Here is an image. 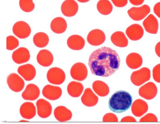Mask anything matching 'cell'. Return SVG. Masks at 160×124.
Here are the masks:
<instances>
[{
    "instance_id": "cell-1",
    "label": "cell",
    "mask_w": 160,
    "mask_h": 124,
    "mask_svg": "<svg viewBox=\"0 0 160 124\" xmlns=\"http://www.w3.org/2000/svg\"><path fill=\"white\" fill-rule=\"evenodd\" d=\"M121 60L116 50L103 47L90 54L88 66L93 75L103 77L114 74L119 68Z\"/></svg>"
},
{
    "instance_id": "cell-2",
    "label": "cell",
    "mask_w": 160,
    "mask_h": 124,
    "mask_svg": "<svg viewBox=\"0 0 160 124\" xmlns=\"http://www.w3.org/2000/svg\"><path fill=\"white\" fill-rule=\"evenodd\" d=\"M132 97L128 92L124 90L116 92L109 101L110 109L113 112L120 113L127 111L131 107Z\"/></svg>"
},
{
    "instance_id": "cell-3",
    "label": "cell",
    "mask_w": 160,
    "mask_h": 124,
    "mask_svg": "<svg viewBox=\"0 0 160 124\" xmlns=\"http://www.w3.org/2000/svg\"><path fill=\"white\" fill-rule=\"evenodd\" d=\"M151 77V71L147 67H143L132 73L131 80L134 85L140 86L149 81Z\"/></svg>"
},
{
    "instance_id": "cell-4",
    "label": "cell",
    "mask_w": 160,
    "mask_h": 124,
    "mask_svg": "<svg viewBox=\"0 0 160 124\" xmlns=\"http://www.w3.org/2000/svg\"><path fill=\"white\" fill-rule=\"evenodd\" d=\"M47 79L50 84L61 85L64 81L66 75L64 72L60 68L52 67L50 69L47 74Z\"/></svg>"
},
{
    "instance_id": "cell-5",
    "label": "cell",
    "mask_w": 160,
    "mask_h": 124,
    "mask_svg": "<svg viewBox=\"0 0 160 124\" xmlns=\"http://www.w3.org/2000/svg\"><path fill=\"white\" fill-rule=\"evenodd\" d=\"M151 12L150 7L144 5L140 7H133L128 11L129 17L133 20L140 21L145 18Z\"/></svg>"
},
{
    "instance_id": "cell-6",
    "label": "cell",
    "mask_w": 160,
    "mask_h": 124,
    "mask_svg": "<svg viewBox=\"0 0 160 124\" xmlns=\"http://www.w3.org/2000/svg\"><path fill=\"white\" fill-rule=\"evenodd\" d=\"M31 31V27L28 24L23 21L16 22L12 27L13 33L21 39H24L29 37Z\"/></svg>"
},
{
    "instance_id": "cell-7",
    "label": "cell",
    "mask_w": 160,
    "mask_h": 124,
    "mask_svg": "<svg viewBox=\"0 0 160 124\" xmlns=\"http://www.w3.org/2000/svg\"><path fill=\"white\" fill-rule=\"evenodd\" d=\"M158 89L153 82H149L142 86L139 89V95L148 100L153 99L156 96Z\"/></svg>"
},
{
    "instance_id": "cell-8",
    "label": "cell",
    "mask_w": 160,
    "mask_h": 124,
    "mask_svg": "<svg viewBox=\"0 0 160 124\" xmlns=\"http://www.w3.org/2000/svg\"><path fill=\"white\" fill-rule=\"evenodd\" d=\"M70 74L74 80L83 81L88 76L87 68L84 64L77 63L72 67Z\"/></svg>"
},
{
    "instance_id": "cell-9",
    "label": "cell",
    "mask_w": 160,
    "mask_h": 124,
    "mask_svg": "<svg viewBox=\"0 0 160 124\" xmlns=\"http://www.w3.org/2000/svg\"><path fill=\"white\" fill-rule=\"evenodd\" d=\"M7 82L9 88L16 92L21 91L25 86L23 80L15 73H12L8 75L7 77Z\"/></svg>"
},
{
    "instance_id": "cell-10",
    "label": "cell",
    "mask_w": 160,
    "mask_h": 124,
    "mask_svg": "<svg viewBox=\"0 0 160 124\" xmlns=\"http://www.w3.org/2000/svg\"><path fill=\"white\" fill-rule=\"evenodd\" d=\"M106 36L102 30L96 29L90 31L88 34L87 40L88 43L93 46H98L103 44L105 40Z\"/></svg>"
},
{
    "instance_id": "cell-11",
    "label": "cell",
    "mask_w": 160,
    "mask_h": 124,
    "mask_svg": "<svg viewBox=\"0 0 160 124\" xmlns=\"http://www.w3.org/2000/svg\"><path fill=\"white\" fill-rule=\"evenodd\" d=\"M78 9V5L74 0H66L62 3L61 7V10L63 14L68 17L75 16Z\"/></svg>"
},
{
    "instance_id": "cell-12",
    "label": "cell",
    "mask_w": 160,
    "mask_h": 124,
    "mask_svg": "<svg viewBox=\"0 0 160 124\" xmlns=\"http://www.w3.org/2000/svg\"><path fill=\"white\" fill-rule=\"evenodd\" d=\"M38 116L42 118L49 117L51 114L52 108L50 103L44 99H40L36 103Z\"/></svg>"
},
{
    "instance_id": "cell-13",
    "label": "cell",
    "mask_w": 160,
    "mask_h": 124,
    "mask_svg": "<svg viewBox=\"0 0 160 124\" xmlns=\"http://www.w3.org/2000/svg\"><path fill=\"white\" fill-rule=\"evenodd\" d=\"M42 93L46 99L51 101H55L60 98L62 91L59 87L48 85L44 87Z\"/></svg>"
},
{
    "instance_id": "cell-14",
    "label": "cell",
    "mask_w": 160,
    "mask_h": 124,
    "mask_svg": "<svg viewBox=\"0 0 160 124\" xmlns=\"http://www.w3.org/2000/svg\"><path fill=\"white\" fill-rule=\"evenodd\" d=\"M12 59L15 63L21 64L28 62L30 58L29 50L24 47H20L13 52Z\"/></svg>"
},
{
    "instance_id": "cell-15",
    "label": "cell",
    "mask_w": 160,
    "mask_h": 124,
    "mask_svg": "<svg viewBox=\"0 0 160 124\" xmlns=\"http://www.w3.org/2000/svg\"><path fill=\"white\" fill-rule=\"evenodd\" d=\"M126 33L131 40L137 41L141 39L144 34V30L142 27L138 24H134L128 27Z\"/></svg>"
},
{
    "instance_id": "cell-16",
    "label": "cell",
    "mask_w": 160,
    "mask_h": 124,
    "mask_svg": "<svg viewBox=\"0 0 160 124\" xmlns=\"http://www.w3.org/2000/svg\"><path fill=\"white\" fill-rule=\"evenodd\" d=\"M18 72L25 80L28 81L33 80L36 73L34 67L30 64L20 66L18 69Z\"/></svg>"
},
{
    "instance_id": "cell-17",
    "label": "cell",
    "mask_w": 160,
    "mask_h": 124,
    "mask_svg": "<svg viewBox=\"0 0 160 124\" xmlns=\"http://www.w3.org/2000/svg\"><path fill=\"white\" fill-rule=\"evenodd\" d=\"M40 94L39 89L37 85L33 84H30L27 86L22 96L25 100L33 101L38 98Z\"/></svg>"
},
{
    "instance_id": "cell-18",
    "label": "cell",
    "mask_w": 160,
    "mask_h": 124,
    "mask_svg": "<svg viewBox=\"0 0 160 124\" xmlns=\"http://www.w3.org/2000/svg\"><path fill=\"white\" fill-rule=\"evenodd\" d=\"M148 106L147 103L141 99L135 101L132 104L131 110L133 115L137 117H140L148 112Z\"/></svg>"
},
{
    "instance_id": "cell-19",
    "label": "cell",
    "mask_w": 160,
    "mask_h": 124,
    "mask_svg": "<svg viewBox=\"0 0 160 124\" xmlns=\"http://www.w3.org/2000/svg\"><path fill=\"white\" fill-rule=\"evenodd\" d=\"M37 59L40 65L47 67L52 64L54 61V57L49 51L44 49L39 51L37 55Z\"/></svg>"
},
{
    "instance_id": "cell-20",
    "label": "cell",
    "mask_w": 160,
    "mask_h": 124,
    "mask_svg": "<svg viewBox=\"0 0 160 124\" xmlns=\"http://www.w3.org/2000/svg\"><path fill=\"white\" fill-rule=\"evenodd\" d=\"M143 25L147 32L152 34H157L158 28V21L152 14L143 21Z\"/></svg>"
},
{
    "instance_id": "cell-21",
    "label": "cell",
    "mask_w": 160,
    "mask_h": 124,
    "mask_svg": "<svg viewBox=\"0 0 160 124\" xmlns=\"http://www.w3.org/2000/svg\"><path fill=\"white\" fill-rule=\"evenodd\" d=\"M20 112L21 116L27 119H31L36 115V109L34 104L30 102H26L21 106Z\"/></svg>"
},
{
    "instance_id": "cell-22",
    "label": "cell",
    "mask_w": 160,
    "mask_h": 124,
    "mask_svg": "<svg viewBox=\"0 0 160 124\" xmlns=\"http://www.w3.org/2000/svg\"><path fill=\"white\" fill-rule=\"evenodd\" d=\"M68 47L72 49L79 50L82 49L85 44V39L82 36L78 35L70 36L67 40Z\"/></svg>"
},
{
    "instance_id": "cell-23",
    "label": "cell",
    "mask_w": 160,
    "mask_h": 124,
    "mask_svg": "<svg viewBox=\"0 0 160 124\" xmlns=\"http://www.w3.org/2000/svg\"><path fill=\"white\" fill-rule=\"evenodd\" d=\"M68 24L66 20L62 17H57L51 22L50 28L54 33L60 34L64 33L67 28Z\"/></svg>"
},
{
    "instance_id": "cell-24",
    "label": "cell",
    "mask_w": 160,
    "mask_h": 124,
    "mask_svg": "<svg viewBox=\"0 0 160 124\" xmlns=\"http://www.w3.org/2000/svg\"><path fill=\"white\" fill-rule=\"evenodd\" d=\"M54 115L55 118L60 122L68 121L72 117V114L70 110L63 106H59L55 108Z\"/></svg>"
},
{
    "instance_id": "cell-25",
    "label": "cell",
    "mask_w": 160,
    "mask_h": 124,
    "mask_svg": "<svg viewBox=\"0 0 160 124\" xmlns=\"http://www.w3.org/2000/svg\"><path fill=\"white\" fill-rule=\"evenodd\" d=\"M81 100L83 104L89 107L95 106L98 101V97L90 88L85 90Z\"/></svg>"
},
{
    "instance_id": "cell-26",
    "label": "cell",
    "mask_w": 160,
    "mask_h": 124,
    "mask_svg": "<svg viewBox=\"0 0 160 124\" xmlns=\"http://www.w3.org/2000/svg\"><path fill=\"white\" fill-rule=\"evenodd\" d=\"M142 59L141 55L136 53L129 54L127 57L126 62L129 67L136 70L140 67L142 64Z\"/></svg>"
},
{
    "instance_id": "cell-27",
    "label": "cell",
    "mask_w": 160,
    "mask_h": 124,
    "mask_svg": "<svg viewBox=\"0 0 160 124\" xmlns=\"http://www.w3.org/2000/svg\"><path fill=\"white\" fill-rule=\"evenodd\" d=\"M111 40L116 46L124 48L128 45V39L124 33L121 31H117L114 33L111 36Z\"/></svg>"
},
{
    "instance_id": "cell-28",
    "label": "cell",
    "mask_w": 160,
    "mask_h": 124,
    "mask_svg": "<svg viewBox=\"0 0 160 124\" xmlns=\"http://www.w3.org/2000/svg\"><path fill=\"white\" fill-rule=\"evenodd\" d=\"M67 90L68 94L72 97L77 98L82 93L84 87L81 83L73 81L70 83Z\"/></svg>"
},
{
    "instance_id": "cell-29",
    "label": "cell",
    "mask_w": 160,
    "mask_h": 124,
    "mask_svg": "<svg viewBox=\"0 0 160 124\" xmlns=\"http://www.w3.org/2000/svg\"><path fill=\"white\" fill-rule=\"evenodd\" d=\"M92 89L98 96H105L109 93L108 86L104 82L100 80L95 81L92 84Z\"/></svg>"
},
{
    "instance_id": "cell-30",
    "label": "cell",
    "mask_w": 160,
    "mask_h": 124,
    "mask_svg": "<svg viewBox=\"0 0 160 124\" xmlns=\"http://www.w3.org/2000/svg\"><path fill=\"white\" fill-rule=\"evenodd\" d=\"M49 41L48 36L45 33L39 32L36 34L33 38V42L35 45L39 48L46 47Z\"/></svg>"
},
{
    "instance_id": "cell-31",
    "label": "cell",
    "mask_w": 160,
    "mask_h": 124,
    "mask_svg": "<svg viewBox=\"0 0 160 124\" xmlns=\"http://www.w3.org/2000/svg\"><path fill=\"white\" fill-rule=\"evenodd\" d=\"M97 8L98 12L104 15H108L111 13L113 6L108 0H100L98 3Z\"/></svg>"
},
{
    "instance_id": "cell-32",
    "label": "cell",
    "mask_w": 160,
    "mask_h": 124,
    "mask_svg": "<svg viewBox=\"0 0 160 124\" xmlns=\"http://www.w3.org/2000/svg\"><path fill=\"white\" fill-rule=\"evenodd\" d=\"M19 6L23 11L28 13L33 11L35 7L33 0H20Z\"/></svg>"
},
{
    "instance_id": "cell-33",
    "label": "cell",
    "mask_w": 160,
    "mask_h": 124,
    "mask_svg": "<svg viewBox=\"0 0 160 124\" xmlns=\"http://www.w3.org/2000/svg\"><path fill=\"white\" fill-rule=\"evenodd\" d=\"M19 40L13 36H9L7 37V49L13 50L19 46Z\"/></svg>"
},
{
    "instance_id": "cell-34",
    "label": "cell",
    "mask_w": 160,
    "mask_h": 124,
    "mask_svg": "<svg viewBox=\"0 0 160 124\" xmlns=\"http://www.w3.org/2000/svg\"><path fill=\"white\" fill-rule=\"evenodd\" d=\"M139 121L140 122H157L158 120L157 116L152 113H148L141 118Z\"/></svg>"
},
{
    "instance_id": "cell-35",
    "label": "cell",
    "mask_w": 160,
    "mask_h": 124,
    "mask_svg": "<svg viewBox=\"0 0 160 124\" xmlns=\"http://www.w3.org/2000/svg\"><path fill=\"white\" fill-rule=\"evenodd\" d=\"M152 73L153 77L154 80L160 83V64L154 67Z\"/></svg>"
},
{
    "instance_id": "cell-36",
    "label": "cell",
    "mask_w": 160,
    "mask_h": 124,
    "mask_svg": "<svg viewBox=\"0 0 160 124\" xmlns=\"http://www.w3.org/2000/svg\"><path fill=\"white\" fill-rule=\"evenodd\" d=\"M118 121L117 117L115 115L112 113L106 114L103 119V122H118Z\"/></svg>"
},
{
    "instance_id": "cell-37",
    "label": "cell",
    "mask_w": 160,
    "mask_h": 124,
    "mask_svg": "<svg viewBox=\"0 0 160 124\" xmlns=\"http://www.w3.org/2000/svg\"><path fill=\"white\" fill-rule=\"evenodd\" d=\"M113 4L116 7L122 8L125 6L128 3V0H111Z\"/></svg>"
},
{
    "instance_id": "cell-38",
    "label": "cell",
    "mask_w": 160,
    "mask_h": 124,
    "mask_svg": "<svg viewBox=\"0 0 160 124\" xmlns=\"http://www.w3.org/2000/svg\"><path fill=\"white\" fill-rule=\"evenodd\" d=\"M153 11L155 14L160 18V2L155 5L154 7Z\"/></svg>"
},
{
    "instance_id": "cell-39",
    "label": "cell",
    "mask_w": 160,
    "mask_h": 124,
    "mask_svg": "<svg viewBox=\"0 0 160 124\" xmlns=\"http://www.w3.org/2000/svg\"><path fill=\"white\" fill-rule=\"evenodd\" d=\"M130 3L133 5L138 6L142 5L144 0H129Z\"/></svg>"
},
{
    "instance_id": "cell-40",
    "label": "cell",
    "mask_w": 160,
    "mask_h": 124,
    "mask_svg": "<svg viewBox=\"0 0 160 124\" xmlns=\"http://www.w3.org/2000/svg\"><path fill=\"white\" fill-rule=\"evenodd\" d=\"M121 122H137L136 119L131 116H128L124 117L122 119Z\"/></svg>"
},
{
    "instance_id": "cell-41",
    "label": "cell",
    "mask_w": 160,
    "mask_h": 124,
    "mask_svg": "<svg viewBox=\"0 0 160 124\" xmlns=\"http://www.w3.org/2000/svg\"><path fill=\"white\" fill-rule=\"evenodd\" d=\"M155 51L157 56L160 58V41L156 44Z\"/></svg>"
},
{
    "instance_id": "cell-42",
    "label": "cell",
    "mask_w": 160,
    "mask_h": 124,
    "mask_svg": "<svg viewBox=\"0 0 160 124\" xmlns=\"http://www.w3.org/2000/svg\"><path fill=\"white\" fill-rule=\"evenodd\" d=\"M78 1L81 3H86L88 2L90 0H77Z\"/></svg>"
},
{
    "instance_id": "cell-43",
    "label": "cell",
    "mask_w": 160,
    "mask_h": 124,
    "mask_svg": "<svg viewBox=\"0 0 160 124\" xmlns=\"http://www.w3.org/2000/svg\"><path fill=\"white\" fill-rule=\"evenodd\" d=\"M20 122H29V121H26V120H22L20 121H19Z\"/></svg>"
}]
</instances>
